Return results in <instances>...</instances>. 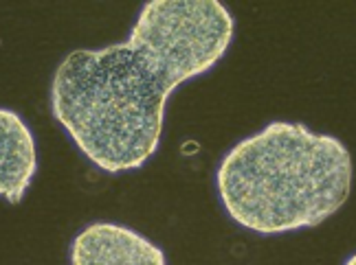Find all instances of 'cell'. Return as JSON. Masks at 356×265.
<instances>
[{"instance_id": "7a4b0ae2", "label": "cell", "mask_w": 356, "mask_h": 265, "mask_svg": "<svg viewBox=\"0 0 356 265\" xmlns=\"http://www.w3.org/2000/svg\"><path fill=\"white\" fill-rule=\"evenodd\" d=\"M354 162L343 141L295 121H270L216 169L225 213L257 234L314 228L346 206Z\"/></svg>"}, {"instance_id": "5b68a950", "label": "cell", "mask_w": 356, "mask_h": 265, "mask_svg": "<svg viewBox=\"0 0 356 265\" xmlns=\"http://www.w3.org/2000/svg\"><path fill=\"white\" fill-rule=\"evenodd\" d=\"M346 265H356V253H354V255H352V257L346 261Z\"/></svg>"}, {"instance_id": "277c9868", "label": "cell", "mask_w": 356, "mask_h": 265, "mask_svg": "<svg viewBox=\"0 0 356 265\" xmlns=\"http://www.w3.org/2000/svg\"><path fill=\"white\" fill-rule=\"evenodd\" d=\"M38 173L35 138L24 119L0 108V198L20 204Z\"/></svg>"}, {"instance_id": "3957f363", "label": "cell", "mask_w": 356, "mask_h": 265, "mask_svg": "<svg viewBox=\"0 0 356 265\" xmlns=\"http://www.w3.org/2000/svg\"><path fill=\"white\" fill-rule=\"evenodd\" d=\"M71 265H168L165 253L147 237L115 221H92L68 250Z\"/></svg>"}, {"instance_id": "6da1fadb", "label": "cell", "mask_w": 356, "mask_h": 265, "mask_svg": "<svg viewBox=\"0 0 356 265\" xmlns=\"http://www.w3.org/2000/svg\"><path fill=\"white\" fill-rule=\"evenodd\" d=\"M234 35L236 20L218 0H149L128 40L60 62L51 114L97 169H141L159 149L170 94L209 73Z\"/></svg>"}]
</instances>
